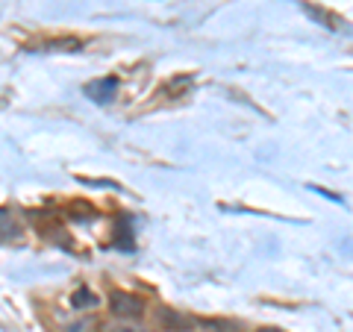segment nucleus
<instances>
[{"label":"nucleus","mask_w":353,"mask_h":332,"mask_svg":"<svg viewBox=\"0 0 353 332\" xmlns=\"http://www.w3.org/2000/svg\"><path fill=\"white\" fill-rule=\"evenodd\" d=\"M85 94H88V101H94V103H109L118 94V80H115V76H101V80H92L85 85Z\"/></svg>","instance_id":"nucleus-1"},{"label":"nucleus","mask_w":353,"mask_h":332,"mask_svg":"<svg viewBox=\"0 0 353 332\" xmlns=\"http://www.w3.org/2000/svg\"><path fill=\"white\" fill-rule=\"evenodd\" d=\"M109 303H112L115 315H124V318H139L141 312H145V306H141L139 297H130L124 291H115L112 297H109Z\"/></svg>","instance_id":"nucleus-2"},{"label":"nucleus","mask_w":353,"mask_h":332,"mask_svg":"<svg viewBox=\"0 0 353 332\" xmlns=\"http://www.w3.org/2000/svg\"><path fill=\"white\" fill-rule=\"evenodd\" d=\"M303 12H306V15H312L315 21H318V18H321V21H327V24H324V27H330V30H339V27H341V21H339L336 15H330V12H327V9H315V6H309V3H303Z\"/></svg>","instance_id":"nucleus-3"},{"label":"nucleus","mask_w":353,"mask_h":332,"mask_svg":"<svg viewBox=\"0 0 353 332\" xmlns=\"http://www.w3.org/2000/svg\"><path fill=\"white\" fill-rule=\"evenodd\" d=\"M18 236V224L12 220V212L0 209V238H15Z\"/></svg>","instance_id":"nucleus-4"},{"label":"nucleus","mask_w":353,"mask_h":332,"mask_svg":"<svg viewBox=\"0 0 353 332\" xmlns=\"http://www.w3.org/2000/svg\"><path fill=\"white\" fill-rule=\"evenodd\" d=\"M74 309H92V306H97V297L88 291V289H80V291H74Z\"/></svg>","instance_id":"nucleus-5"},{"label":"nucleus","mask_w":353,"mask_h":332,"mask_svg":"<svg viewBox=\"0 0 353 332\" xmlns=\"http://www.w3.org/2000/svg\"><path fill=\"white\" fill-rule=\"evenodd\" d=\"M97 326V320L94 318H88V320H83V324H71V326H65L62 332H92Z\"/></svg>","instance_id":"nucleus-6"},{"label":"nucleus","mask_w":353,"mask_h":332,"mask_svg":"<svg viewBox=\"0 0 353 332\" xmlns=\"http://www.w3.org/2000/svg\"><path fill=\"white\" fill-rule=\"evenodd\" d=\"M112 332H139V329H124V326H115Z\"/></svg>","instance_id":"nucleus-7"},{"label":"nucleus","mask_w":353,"mask_h":332,"mask_svg":"<svg viewBox=\"0 0 353 332\" xmlns=\"http://www.w3.org/2000/svg\"><path fill=\"white\" fill-rule=\"evenodd\" d=\"M262 332H277V329H262Z\"/></svg>","instance_id":"nucleus-8"}]
</instances>
